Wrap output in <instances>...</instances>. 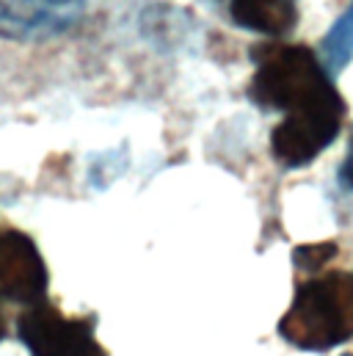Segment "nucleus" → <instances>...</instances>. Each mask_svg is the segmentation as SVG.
Instances as JSON below:
<instances>
[{
	"instance_id": "obj_1",
	"label": "nucleus",
	"mask_w": 353,
	"mask_h": 356,
	"mask_svg": "<svg viewBox=\"0 0 353 356\" xmlns=\"http://www.w3.org/2000/svg\"><path fill=\"white\" fill-rule=\"evenodd\" d=\"M279 334L301 351H329L353 337V276L331 273L298 287Z\"/></svg>"
},
{
	"instance_id": "obj_2",
	"label": "nucleus",
	"mask_w": 353,
	"mask_h": 356,
	"mask_svg": "<svg viewBox=\"0 0 353 356\" xmlns=\"http://www.w3.org/2000/svg\"><path fill=\"white\" fill-rule=\"evenodd\" d=\"M260 70L252 81V99L260 108L298 111L329 97H337L334 83L309 47H268L254 53Z\"/></svg>"
},
{
	"instance_id": "obj_3",
	"label": "nucleus",
	"mask_w": 353,
	"mask_h": 356,
	"mask_svg": "<svg viewBox=\"0 0 353 356\" xmlns=\"http://www.w3.org/2000/svg\"><path fill=\"white\" fill-rule=\"evenodd\" d=\"M343 116H345V102L340 94L323 102L290 111L287 119L270 136L273 158L290 169L312 163L337 138Z\"/></svg>"
},
{
	"instance_id": "obj_4",
	"label": "nucleus",
	"mask_w": 353,
	"mask_h": 356,
	"mask_svg": "<svg viewBox=\"0 0 353 356\" xmlns=\"http://www.w3.org/2000/svg\"><path fill=\"white\" fill-rule=\"evenodd\" d=\"M17 332L31 356H105L91 323L72 321L50 304H31Z\"/></svg>"
},
{
	"instance_id": "obj_5",
	"label": "nucleus",
	"mask_w": 353,
	"mask_h": 356,
	"mask_svg": "<svg viewBox=\"0 0 353 356\" xmlns=\"http://www.w3.org/2000/svg\"><path fill=\"white\" fill-rule=\"evenodd\" d=\"M47 290V268L36 243L22 232L0 235V296L17 304H36Z\"/></svg>"
},
{
	"instance_id": "obj_6",
	"label": "nucleus",
	"mask_w": 353,
	"mask_h": 356,
	"mask_svg": "<svg viewBox=\"0 0 353 356\" xmlns=\"http://www.w3.org/2000/svg\"><path fill=\"white\" fill-rule=\"evenodd\" d=\"M229 8H232V19L240 28L257 31L265 36H281L298 19L293 0H232Z\"/></svg>"
},
{
	"instance_id": "obj_7",
	"label": "nucleus",
	"mask_w": 353,
	"mask_h": 356,
	"mask_svg": "<svg viewBox=\"0 0 353 356\" xmlns=\"http://www.w3.org/2000/svg\"><path fill=\"white\" fill-rule=\"evenodd\" d=\"M353 58V6L337 19V25L323 39V61L331 70H343Z\"/></svg>"
},
{
	"instance_id": "obj_8",
	"label": "nucleus",
	"mask_w": 353,
	"mask_h": 356,
	"mask_svg": "<svg viewBox=\"0 0 353 356\" xmlns=\"http://www.w3.org/2000/svg\"><path fill=\"white\" fill-rule=\"evenodd\" d=\"M334 254H337L334 243H309L293 252V263L301 270H320L329 260H334Z\"/></svg>"
},
{
	"instance_id": "obj_9",
	"label": "nucleus",
	"mask_w": 353,
	"mask_h": 356,
	"mask_svg": "<svg viewBox=\"0 0 353 356\" xmlns=\"http://www.w3.org/2000/svg\"><path fill=\"white\" fill-rule=\"evenodd\" d=\"M343 177H345L348 185H353V144H351V152H348V161L343 166Z\"/></svg>"
},
{
	"instance_id": "obj_10",
	"label": "nucleus",
	"mask_w": 353,
	"mask_h": 356,
	"mask_svg": "<svg viewBox=\"0 0 353 356\" xmlns=\"http://www.w3.org/2000/svg\"><path fill=\"white\" fill-rule=\"evenodd\" d=\"M0 337H3V321H0Z\"/></svg>"
},
{
	"instance_id": "obj_11",
	"label": "nucleus",
	"mask_w": 353,
	"mask_h": 356,
	"mask_svg": "<svg viewBox=\"0 0 353 356\" xmlns=\"http://www.w3.org/2000/svg\"><path fill=\"white\" fill-rule=\"evenodd\" d=\"M345 356H353V354H345Z\"/></svg>"
},
{
	"instance_id": "obj_12",
	"label": "nucleus",
	"mask_w": 353,
	"mask_h": 356,
	"mask_svg": "<svg viewBox=\"0 0 353 356\" xmlns=\"http://www.w3.org/2000/svg\"><path fill=\"white\" fill-rule=\"evenodd\" d=\"M53 3H56V0H53ZM58 3H61V0H58Z\"/></svg>"
}]
</instances>
